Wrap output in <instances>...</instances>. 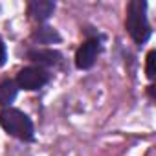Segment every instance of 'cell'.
Returning a JSON list of instances; mask_svg holds the SVG:
<instances>
[{
    "mask_svg": "<svg viewBox=\"0 0 156 156\" xmlns=\"http://www.w3.org/2000/svg\"><path fill=\"white\" fill-rule=\"evenodd\" d=\"M125 26L136 44L147 42V39L151 37V26L147 20V4L143 0H132L129 4Z\"/></svg>",
    "mask_w": 156,
    "mask_h": 156,
    "instance_id": "cell-1",
    "label": "cell"
},
{
    "mask_svg": "<svg viewBox=\"0 0 156 156\" xmlns=\"http://www.w3.org/2000/svg\"><path fill=\"white\" fill-rule=\"evenodd\" d=\"M0 125L4 127V130L19 140H24V141H30L33 140V123L31 119L17 110V108H4L0 112Z\"/></svg>",
    "mask_w": 156,
    "mask_h": 156,
    "instance_id": "cell-2",
    "label": "cell"
},
{
    "mask_svg": "<svg viewBox=\"0 0 156 156\" xmlns=\"http://www.w3.org/2000/svg\"><path fill=\"white\" fill-rule=\"evenodd\" d=\"M50 79V75L42 70V68H35V66H28L22 68L17 75V87L24 88V90H39L42 88Z\"/></svg>",
    "mask_w": 156,
    "mask_h": 156,
    "instance_id": "cell-3",
    "label": "cell"
},
{
    "mask_svg": "<svg viewBox=\"0 0 156 156\" xmlns=\"http://www.w3.org/2000/svg\"><path fill=\"white\" fill-rule=\"evenodd\" d=\"M99 51H101V46H99L98 39H88L87 42H83L81 48L77 50V53H75V64H77V68L88 70L96 62Z\"/></svg>",
    "mask_w": 156,
    "mask_h": 156,
    "instance_id": "cell-4",
    "label": "cell"
},
{
    "mask_svg": "<svg viewBox=\"0 0 156 156\" xmlns=\"http://www.w3.org/2000/svg\"><path fill=\"white\" fill-rule=\"evenodd\" d=\"M55 11V4L50 2V0H33V2L28 4V13L31 15V19L42 22L46 19H50Z\"/></svg>",
    "mask_w": 156,
    "mask_h": 156,
    "instance_id": "cell-5",
    "label": "cell"
},
{
    "mask_svg": "<svg viewBox=\"0 0 156 156\" xmlns=\"http://www.w3.org/2000/svg\"><path fill=\"white\" fill-rule=\"evenodd\" d=\"M28 57L39 66H55L61 62V53L55 50H31Z\"/></svg>",
    "mask_w": 156,
    "mask_h": 156,
    "instance_id": "cell-6",
    "label": "cell"
},
{
    "mask_svg": "<svg viewBox=\"0 0 156 156\" xmlns=\"http://www.w3.org/2000/svg\"><path fill=\"white\" fill-rule=\"evenodd\" d=\"M17 92H19V87H17L15 81L0 83V105H2V107H9L15 101Z\"/></svg>",
    "mask_w": 156,
    "mask_h": 156,
    "instance_id": "cell-7",
    "label": "cell"
},
{
    "mask_svg": "<svg viewBox=\"0 0 156 156\" xmlns=\"http://www.w3.org/2000/svg\"><path fill=\"white\" fill-rule=\"evenodd\" d=\"M33 39H37L41 44H50L53 41H59V35L51 30V28H41L39 31H35Z\"/></svg>",
    "mask_w": 156,
    "mask_h": 156,
    "instance_id": "cell-8",
    "label": "cell"
},
{
    "mask_svg": "<svg viewBox=\"0 0 156 156\" xmlns=\"http://www.w3.org/2000/svg\"><path fill=\"white\" fill-rule=\"evenodd\" d=\"M154 57H156V51H149L147 55V77L149 79H154Z\"/></svg>",
    "mask_w": 156,
    "mask_h": 156,
    "instance_id": "cell-9",
    "label": "cell"
},
{
    "mask_svg": "<svg viewBox=\"0 0 156 156\" xmlns=\"http://www.w3.org/2000/svg\"><path fill=\"white\" fill-rule=\"evenodd\" d=\"M6 57H8V53H6V44L2 42V39H0V66L6 62Z\"/></svg>",
    "mask_w": 156,
    "mask_h": 156,
    "instance_id": "cell-10",
    "label": "cell"
}]
</instances>
